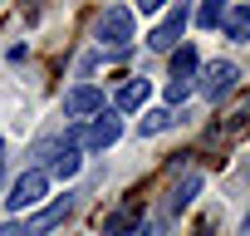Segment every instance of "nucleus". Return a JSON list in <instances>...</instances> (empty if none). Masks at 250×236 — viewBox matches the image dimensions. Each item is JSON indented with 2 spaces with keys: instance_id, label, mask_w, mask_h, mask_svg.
Segmentation results:
<instances>
[{
  "instance_id": "obj_1",
  "label": "nucleus",
  "mask_w": 250,
  "mask_h": 236,
  "mask_svg": "<svg viewBox=\"0 0 250 236\" xmlns=\"http://www.w3.org/2000/svg\"><path fill=\"white\" fill-rule=\"evenodd\" d=\"M98 45H108V59H128V45H133V10L128 5H108L98 15Z\"/></svg>"
},
{
  "instance_id": "obj_2",
  "label": "nucleus",
  "mask_w": 250,
  "mask_h": 236,
  "mask_svg": "<svg viewBox=\"0 0 250 236\" xmlns=\"http://www.w3.org/2000/svg\"><path fill=\"white\" fill-rule=\"evenodd\" d=\"M44 192H49V172H44V167H30V172H20V177L10 182L5 207H10V212H30V207L44 202Z\"/></svg>"
},
{
  "instance_id": "obj_3",
  "label": "nucleus",
  "mask_w": 250,
  "mask_h": 236,
  "mask_svg": "<svg viewBox=\"0 0 250 236\" xmlns=\"http://www.w3.org/2000/svg\"><path fill=\"white\" fill-rule=\"evenodd\" d=\"M187 25H191V10H187V5H172V10L162 15V25L147 35V49H157V54H177V40L187 35Z\"/></svg>"
},
{
  "instance_id": "obj_4",
  "label": "nucleus",
  "mask_w": 250,
  "mask_h": 236,
  "mask_svg": "<svg viewBox=\"0 0 250 236\" xmlns=\"http://www.w3.org/2000/svg\"><path fill=\"white\" fill-rule=\"evenodd\" d=\"M118 133H123V118H118L113 108H103V113L93 118L88 128H74V133H69V143H88V148H113V143H118Z\"/></svg>"
},
{
  "instance_id": "obj_5",
  "label": "nucleus",
  "mask_w": 250,
  "mask_h": 236,
  "mask_svg": "<svg viewBox=\"0 0 250 236\" xmlns=\"http://www.w3.org/2000/svg\"><path fill=\"white\" fill-rule=\"evenodd\" d=\"M235 79H240V69H235L230 59H216V64L206 69V79H201V94H206L211 103H221V98L235 89Z\"/></svg>"
},
{
  "instance_id": "obj_6",
  "label": "nucleus",
  "mask_w": 250,
  "mask_h": 236,
  "mask_svg": "<svg viewBox=\"0 0 250 236\" xmlns=\"http://www.w3.org/2000/svg\"><path fill=\"white\" fill-rule=\"evenodd\" d=\"M64 113H69V118H98V113H103V89H93V84L69 89V94H64Z\"/></svg>"
},
{
  "instance_id": "obj_7",
  "label": "nucleus",
  "mask_w": 250,
  "mask_h": 236,
  "mask_svg": "<svg viewBox=\"0 0 250 236\" xmlns=\"http://www.w3.org/2000/svg\"><path fill=\"white\" fill-rule=\"evenodd\" d=\"M69 207H74V202H69V192H64L59 202H49V207H40V212H35V216L25 221V231H20V236H49L54 226H64V216H69Z\"/></svg>"
},
{
  "instance_id": "obj_8",
  "label": "nucleus",
  "mask_w": 250,
  "mask_h": 236,
  "mask_svg": "<svg viewBox=\"0 0 250 236\" xmlns=\"http://www.w3.org/2000/svg\"><path fill=\"white\" fill-rule=\"evenodd\" d=\"M147 98H152V84H147V79H133V84H123V89H118L113 113H138Z\"/></svg>"
},
{
  "instance_id": "obj_9",
  "label": "nucleus",
  "mask_w": 250,
  "mask_h": 236,
  "mask_svg": "<svg viewBox=\"0 0 250 236\" xmlns=\"http://www.w3.org/2000/svg\"><path fill=\"white\" fill-rule=\"evenodd\" d=\"M221 25H226V40H235V45H250V5H230Z\"/></svg>"
},
{
  "instance_id": "obj_10",
  "label": "nucleus",
  "mask_w": 250,
  "mask_h": 236,
  "mask_svg": "<svg viewBox=\"0 0 250 236\" xmlns=\"http://www.w3.org/2000/svg\"><path fill=\"white\" fill-rule=\"evenodd\" d=\"M133 231H138V212H133V207L103 216V236H133Z\"/></svg>"
},
{
  "instance_id": "obj_11",
  "label": "nucleus",
  "mask_w": 250,
  "mask_h": 236,
  "mask_svg": "<svg viewBox=\"0 0 250 236\" xmlns=\"http://www.w3.org/2000/svg\"><path fill=\"white\" fill-rule=\"evenodd\" d=\"M79 167H83L79 148H74V143H64V148H59V158H54V177H64V182H69V177H74Z\"/></svg>"
},
{
  "instance_id": "obj_12",
  "label": "nucleus",
  "mask_w": 250,
  "mask_h": 236,
  "mask_svg": "<svg viewBox=\"0 0 250 236\" xmlns=\"http://www.w3.org/2000/svg\"><path fill=\"white\" fill-rule=\"evenodd\" d=\"M196 192H201V172H187V177H182V187L172 192V202H167V212H182V207H187V202H191Z\"/></svg>"
},
{
  "instance_id": "obj_13",
  "label": "nucleus",
  "mask_w": 250,
  "mask_h": 236,
  "mask_svg": "<svg viewBox=\"0 0 250 236\" xmlns=\"http://www.w3.org/2000/svg\"><path fill=\"white\" fill-rule=\"evenodd\" d=\"M191 74H196V49L182 45V49L172 54V79H191Z\"/></svg>"
},
{
  "instance_id": "obj_14",
  "label": "nucleus",
  "mask_w": 250,
  "mask_h": 236,
  "mask_svg": "<svg viewBox=\"0 0 250 236\" xmlns=\"http://www.w3.org/2000/svg\"><path fill=\"white\" fill-rule=\"evenodd\" d=\"M177 123V118H172V108H152L147 118H143V138H152V133H167Z\"/></svg>"
},
{
  "instance_id": "obj_15",
  "label": "nucleus",
  "mask_w": 250,
  "mask_h": 236,
  "mask_svg": "<svg viewBox=\"0 0 250 236\" xmlns=\"http://www.w3.org/2000/svg\"><path fill=\"white\" fill-rule=\"evenodd\" d=\"M221 20H226V5H221V0H206V5L196 10V25H201V30H216Z\"/></svg>"
},
{
  "instance_id": "obj_16",
  "label": "nucleus",
  "mask_w": 250,
  "mask_h": 236,
  "mask_svg": "<svg viewBox=\"0 0 250 236\" xmlns=\"http://www.w3.org/2000/svg\"><path fill=\"white\" fill-rule=\"evenodd\" d=\"M191 89H196L191 79H172V84H167V103H182V98H187Z\"/></svg>"
},
{
  "instance_id": "obj_17",
  "label": "nucleus",
  "mask_w": 250,
  "mask_h": 236,
  "mask_svg": "<svg viewBox=\"0 0 250 236\" xmlns=\"http://www.w3.org/2000/svg\"><path fill=\"white\" fill-rule=\"evenodd\" d=\"M0 236H20V221H5V226H0Z\"/></svg>"
},
{
  "instance_id": "obj_18",
  "label": "nucleus",
  "mask_w": 250,
  "mask_h": 236,
  "mask_svg": "<svg viewBox=\"0 0 250 236\" xmlns=\"http://www.w3.org/2000/svg\"><path fill=\"white\" fill-rule=\"evenodd\" d=\"M196 236H211V231H196Z\"/></svg>"
}]
</instances>
